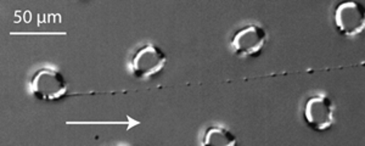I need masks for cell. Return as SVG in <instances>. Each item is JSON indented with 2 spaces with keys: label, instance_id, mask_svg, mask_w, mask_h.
<instances>
[{
  "label": "cell",
  "instance_id": "8992f818",
  "mask_svg": "<svg viewBox=\"0 0 365 146\" xmlns=\"http://www.w3.org/2000/svg\"><path fill=\"white\" fill-rule=\"evenodd\" d=\"M204 145L234 146L237 145V138L228 130L212 128L205 137Z\"/></svg>",
  "mask_w": 365,
  "mask_h": 146
},
{
  "label": "cell",
  "instance_id": "5b68a950",
  "mask_svg": "<svg viewBox=\"0 0 365 146\" xmlns=\"http://www.w3.org/2000/svg\"><path fill=\"white\" fill-rule=\"evenodd\" d=\"M167 58L158 46H145L133 58V72L138 78L148 80L158 75L166 66Z\"/></svg>",
  "mask_w": 365,
  "mask_h": 146
},
{
  "label": "cell",
  "instance_id": "6da1fadb",
  "mask_svg": "<svg viewBox=\"0 0 365 146\" xmlns=\"http://www.w3.org/2000/svg\"><path fill=\"white\" fill-rule=\"evenodd\" d=\"M302 115L312 130L318 133L328 132L335 123V105L328 95L317 94L306 101Z\"/></svg>",
  "mask_w": 365,
  "mask_h": 146
},
{
  "label": "cell",
  "instance_id": "3957f363",
  "mask_svg": "<svg viewBox=\"0 0 365 146\" xmlns=\"http://www.w3.org/2000/svg\"><path fill=\"white\" fill-rule=\"evenodd\" d=\"M32 90L42 101H58L67 94L66 80L58 72L42 70L32 80Z\"/></svg>",
  "mask_w": 365,
  "mask_h": 146
},
{
  "label": "cell",
  "instance_id": "277c9868",
  "mask_svg": "<svg viewBox=\"0 0 365 146\" xmlns=\"http://www.w3.org/2000/svg\"><path fill=\"white\" fill-rule=\"evenodd\" d=\"M267 32L256 25H249L237 31L232 41L235 54L246 58H257L266 46Z\"/></svg>",
  "mask_w": 365,
  "mask_h": 146
},
{
  "label": "cell",
  "instance_id": "7a4b0ae2",
  "mask_svg": "<svg viewBox=\"0 0 365 146\" xmlns=\"http://www.w3.org/2000/svg\"><path fill=\"white\" fill-rule=\"evenodd\" d=\"M334 25L344 37H357L365 31V5L359 1H342L334 10Z\"/></svg>",
  "mask_w": 365,
  "mask_h": 146
}]
</instances>
